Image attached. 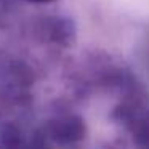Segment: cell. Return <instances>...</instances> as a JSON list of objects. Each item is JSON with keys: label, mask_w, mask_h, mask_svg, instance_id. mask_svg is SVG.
<instances>
[{"label": "cell", "mask_w": 149, "mask_h": 149, "mask_svg": "<svg viewBox=\"0 0 149 149\" xmlns=\"http://www.w3.org/2000/svg\"><path fill=\"white\" fill-rule=\"evenodd\" d=\"M34 2H47V0H34Z\"/></svg>", "instance_id": "cell-1"}]
</instances>
